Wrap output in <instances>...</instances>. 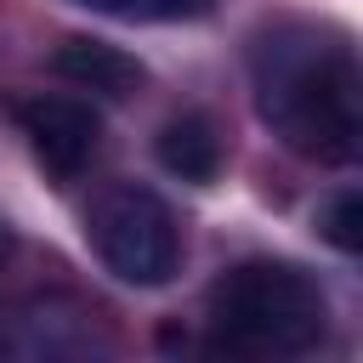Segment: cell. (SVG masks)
Instances as JSON below:
<instances>
[{"instance_id": "7", "label": "cell", "mask_w": 363, "mask_h": 363, "mask_svg": "<svg viewBox=\"0 0 363 363\" xmlns=\"http://www.w3.org/2000/svg\"><path fill=\"white\" fill-rule=\"evenodd\" d=\"M318 233H323V244H335L340 255H357V250H363V193H357V187H340V193L318 210Z\"/></svg>"}, {"instance_id": "9", "label": "cell", "mask_w": 363, "mask_h": 363, "mask_svg": "<svg viewBox=\"0 0 363 363\" xmlns=\"http://www.w3.org/2000/svg\"><path fill=\"white\" fill-rule=\"evenodd\" d=\"M11 250H17V233H11V227H6V221H0V267H6V261H11Z\"/></svg>"}, {"instance_id": "2", "label": "cell", "mask_w": 363, "mask_h": 363, "mask_svg": "<svg viewBox=\"0 0 363 363\" xmlns=\"http://www.w3.org/2000/svg\"><path fill=\"white\" fill-rule=\"evenodd\" d=\"M210 335L250 357H301L329 335V295L289 261H244L210 284Z\"/></svg>"}, {"instance_id": "6", "label": "cell", "mask_w": 363, "mask_h": 363, "mask_svg": "<svg viewBox=\"0 0 363 363\" xmlns=\"http://www.w3.org/2000/svg\"><path fill=\"white\" fill-rule=\"evenodd\" d=\"M51 68H57L62 79L85 85V91H102V96H130V91L147 79V68H142L130 51L108 45V40H62L57 57H51Z\"/></svg>"}, {"instance_id": "3", "label": "cell", "mask_w": 363, "mask_h": 363, "mask_svg": "<svg viewBox=\"0 0 363 363\" xmlns=\"http://www.w3.org/2000/svg\"><path fill=\"white\" fill-rule=\"evenodd\" d=\"M85 244L130 289H159L182 267V227H176L170 204L153 187H136V182H119L91 204Z\"/></svg>"}, {"instance_id": "1", "label": "cell", "mask_w": 363, "mask_h": 363, "mask_svg": "<svg viewBox=\"0 0 363 363\" xmlns=\"http://www.w3.org/2000/svg\"><path fill=\"white\" fill-rule=\"evenodd\" d=\"M261 125L312 164H352L363 147L357 45L329 23H267L250 45Z\"/></svg>"}, {"instance_id": "8", "label": "cell", "mask_w": 363, "mask_h": 363, "mask_svg": "<svg viewBox=\"0 0 363 363\" xmlns=\"http://www.w3.org/2000/svg\"><path fill=\"white\" fill-rule=\"evenodd\" d=\"M68 6H85V11H102L119 23H176V17L204 11V0H68Z\"/></svg>"}, {"instance_id": "4", "label": "cell", "mask_w": 363, "mask_h": 363, "mask_svg": "<svg viewBox=\"0 0 363 363\" xmlns=\"http://www.w3.org/2000/svg\"><path fill=\"white\" fill-rule=\"evenodd\" d=\"M17 125H23L28 153L40 159V170L51 182H74L102 147V119L79 96H28L17 108Z\"/></svg>"}, {"instance_id": "5", "label": "cell", "mask_w": 363, "mask_h": 363, "mask_svg": "<svg viewBox=\"0 0 363 363\" xmlns=\"http://www.w3.org/2000/svg\"><path fill=\"white\" fill-rule=\"evenodd\" d=\"M153 153H159V164L176 176V182H193V187H204V182H216L221 176V164H227V142H221V125L210 119V113H176V119H164L159 125V136H153Z\"/></svg>"}]
</instances>
